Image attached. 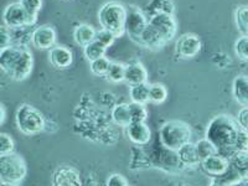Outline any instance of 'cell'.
<instances>
[{"label":"cell","instance_id":"obj_1","mask_svg":"<svg viewBox=\"0 0 248 186\" xmlns=\"http://www.w3.org/2000/svg\"><path fill=\"white\" fill-rule=\"evenodd\" d=\"M240 128L236 121L227 114H218L210 121L206 128L205 139L216 148L217 154L233 152V143L236 134Z\"/></svg>","mask_w":248,"mask_h":186},{"label":"cell","instance_id":"obj_2","mask_svg":"<svg viewBox=\"0 0 248 186\" xmlns=\"http://www.w3.org/2000/svg\"><path fill=\"white\" fill-rule=\"evenodd\" d=\"M127 8L118 1H109L99 9L98 21L102 29L108 30L114 36L121 37L125 32L124 23H125Z\"/></svg>","mask_w":248,"mask_h":186},{"label":"cell","instance_id":"obj_3","mask_svg":"<svg viewBox=\"0 0 248 186\" xmlns=\"http://www.w3.org/2000/svg\"><path fill=\"white\" fill-rule=\"evenodd\" d=\"M191 129L181 121H169L161 125L160 140L164 148L170 152H176L184 144L191 140Z\"/></svg>","mask_w":248,"mask_h":186},{"label":"cell","instance_id":"obj_4","mask_svg":"<svg viewBox=\"0 0 248 186\" xmlns=\"http://www.w3.org/2000/svg\"><path fill=\"white\" fill-rule=\"evenodd\" d=\"M15 123L25 136H35L45 129L46 121L43 113L30 105H21L15 114Z\"/></svg>","mask_w":248,"mask_h":186},{"label":"cell","instance_id":"obj_5","mask_svg":"<svg viewBox=\"0 0 248 186\" xmlns=\"http://www.w3.org/2000/svg\"><path fill=\"white\" fill-rule=\"evenodd\" d=\"M28 168L26 163L16 153L0 156V180L17 185L25 179Z\"/></svg>","mask_w":248,"mask_h":186},{"label":"cell","instance_id":"obj_6","mask_svg":"<svg viewBox=\"0 0 248 186\" xmlns=\"http://www.w3.org/2000/svg\"><path fill=\"white\" fill-rule=\"evenodd\" d=\"M3 20L6 28L17 30L25 26H32L36 23L37 17L29 15L19 3H12L4 10Z\"/></svg>","mask_w":248,"mask_h":186},{"label":"cell","instance_id":"obj_7","mask_svg":"<svg viewBox=\"0 0 248 186\" xmlns=\"http://www.w3.org/2000/svg\"><path fill=\"white\" fill-rule=\"evenodd\" d=\"M148 20L143 10L138 8V6L130 5L127 8V14H125V23H124V31L125 34L129 35L132 40H134L136 43H138L139 36L144 31V29L147 28Z\"/></svg>","mask_w":248,"mask_h":186},{"label":"cell","instance_id":"obj_8","mask_svg":"<svg viewBox=\"0 0 248 186\" xmlns=\"http://www.w3.org/2000/svg\"><path fill=\"white\" fill-rule=\"evenodd\" d=\"M148 24L165 40L167 44L174 39L176 30H178V25H176L174 16L170 14H164V13L153 14L148 20Z\"/></svg>","mask_w":248,"mask_h":186},{"label":"cell","instance_id":"obj_9","mask_svg":"<svg viewBox=\"0 0 248 186\" xmlns=\"http://www.w3.org/2000/svg\"><path fill=\"white\" fill-rule=\"evenodd\" d=\"M202 48L200 37L194 34H184L175 43V54L181 59H191Z\"/></svg>","mask_w":248,"mask_h":186},{"label":"cell","instance_id":"obj_10","mask_svg":"<svg viewBox=\"0 0 248 186\" xmlns=\"http://www.w3.org/2000/svg\"><path fill=\"white\" fill-rule=\"evenodd\" d=\"M56 31L48 25H41L31 34V44L39 50H50L56 44Z\"/></svg>","mask_w":248,"mask_h":186},{"label":"cell","instance_id":"obj_11","mask_svg":"<svg viewBox=\"0 0 248 186\" xmlns=\"http://www.w3.org/2000/svg\"><path fill=\"white\" fill-rule=\"evenodd\" d=\"M34 67V59H32V54L30 52L29 48H26L25 46L21 50V54H20L19 60L15 63L14 68L12 70L9 77L13 78L14 81H24L25 78H28L30 76L31 71Z\"/></svg>","mask_w":248,"mask_h":186},{"label":"cell","instance_id":"obj_12","mask_svg":"<svg viewBox=\"0 0 248 186\" xmlns=\"http://www.w3.org/2000/svg\"><path fill=\"white\" fill-rule=\"evenodd\" d=\"M200 165L206 174L216 179L222 176L227 171V169L230 167V161L226 156L216 153V154L211 155L209 158L201 160Z\"/></svg>","mask_w":248,"mask_h":186},{"label":"cell","instance_id":"obj_13","mask_svg":"<svg viewBox=\"0 0 248 186\" xmlns=\"http://www.w3.org/2000/svg\"><path fill=\"white\" fill-rule=\"evenodd\" d=\"M52 186H82L81 176L74 168L61 167L55 172Z\"/></svg>","mask_w":248,"mask_h":186},{"label":"cell","instance_id":"obj_14","mask_svg":"<svg viewBox=\"0 0 248 186\" xmlns=\"http://www.w3.org/2000/svg\"><path fill=\"white\" fill-rule=\"evenodd\" d=\"M124 82L129 86L139 85V83H147L148 72L140 62L133 61L125 65L124 71Z\"/></svg>","mask_w":248,"mask_h":186},{"label":"cell","instance_id":"obj_15","mask_svg":"<svg viewBox=\"0 0 248 186\" xmlns=\"http://www.w3.org/2000/svg\"><path fill=\"white\" fill-rule=\"evenodd\" d=\"M48 61L56 68H67L74 62V54L70 48L65 46H56L50 48L48 52Z\"/></svg>","mask_w":248,"mask_h":186},{"label":"cell","instance_id":"obj_16","mask_svg":"<svg viewBox=\"0 0 248 186\" xmlns=\"http://www.w3.org/2000/svg\"><path fill=\"white\" fill-rule=\"evenodd\" d=\"M125 129H127L128 139L137 145H145L152 139V132L145 122L130 123Z\"/></svg>","mask_w":248,"mask_h":186},{"label":"cell","instance_id":"obj_17","mask_svg":"<svg viewBox=\"0 0 248 186\" xmlns=\"http://www.w3.org/2000/svg\"><path fill=\"white\" fill-rule=\"evenodd\" d=\"M23 47L24 46L21 45H10L3 50H0V70L5 72L8 76L19 60Z\"/></svg>","mask_w":248,"mask_h":186},{"label":"cell","instance_id":"obj_18","mask_svg":"<svg viewBox=\"0 0 248 186\" xmlns=\"http://www.w3.org/2000/svg\"><path fill=\"white\" fill-rule=\"evenodd\" d=\"M138 44H140L144 47L150 48V50H159V48L164 47L167 45L165 40L160 36V35L148 24L147 28L144 29L141 35L138 39Z\"/></svg>","mask_w":248,"mask_h":186},{"label":"cell","instance_id":"obj_19","mask_svg":"<svg viewBox=\"0 0 248 186\" xmlns=\"http://www.w3.org/2000/svg\"><path fill=\"white\" fill-rule=\"evenodd\" d=\"M232 96L234 101L242 107H247L248 103V77L240 75L232 82Z\"/></svg>","mask_w":248,"mask_h":186},{"label":"cell","instance_id":"obj_20","mask_svg":"<svg viewBox=\"0 0 248 186\" xmlns=\"http://www.w3.org/2000/svg\"><path fill=\"white\" fill-rule=\"evenodd\" d=\"M175 153H176L178 160L180 161V164H183L184 167H195V165L200 164V159H199V155L196 153L195 144L191 141L184 144L183 147L179 148Z\"/></svg>","mask_w":248,"mask_h":186},{"label":"cell","instance_id":"obj_21","mask_svg":"<svg viewBox=\"0 0 248 186\" xmlns=\"http://www.w3.org/2000/svg\"><path fill=\"white\" fill-rule=\"evenodd\" d=\"M94 35H96V30L93 26L88 24H79L75 28L74 40L77 45L85 47L86 45L94 41Z\"/></svg>","mask_w":248,"mask_h":186},{"label":"cell","instance_id":"obj_22","mask_svg":"<svg viewBox=\"0 0 248 186\" xmlns=\"http://www.w3.org/2000/svg\"><path fill=\"white\" fill-rule=\"evenodd\" d=\"M129 97L134 103H139V105L149 103V85L139 83V85L130 86Z\"/></svg>","mask_w":248,"mask_h":186},{"label":"cell","instance_id":"obj_23","mask_svg":"<svg viewBox=\"0 0 248 186\" xmlns=\"http://www.w3.org/2000/svg\"><path fill=\"white\" fill-rule=\"evenodd\" d=\"M112 119L119 127L127 128L130 124L128 103H119V105L114 106V108L112 109Z\"/></svg>","mask_w":248,"mask_h":186},{"label":"cell","instance_id":"obj_24","mask_svg":"<svg viewBox=\"0 0 248 186\" xmlns=\"http://www.w3.org/2000/svg\"><path fill=\"white\" fill-rule=\"evenodd\" d=\"M230 165L242 178H247V152H234L232 154Z\"/></svg>","mask_w":248,"mask_h":186},{"label":"cell","instance_id":"obj_25","mask_svg":"<svg viewBox=\"0 0 248 186\" xmlns=\"http://www.w3.org/2000/svg\"><path fill=\"white\" fill-rule=\"evenodd\" d=\"M124 71H125V65L121 62H110L105 77L112 83H122L124 81Z\"/></svg>","mask_w":248,"mask_h":186},{"label":"cell","instance_id":"obj_26","mask_svg":"<svg viewBox=\"0 0 248 186\" xmlns=\"http://www.w3.org/2000/svg\"><path fill=\"white\" fill-rule=\"evenodd\" d=\"M168 98L167 87L161 83L149 85V102L154 105H161Z\"/></svg>","mask_w":248,"mask_h":186},{"label":"cell","instance_id":"obj_27","mask_svg":"<svg viewBox=\"0 0 248 186\" xmlns=\"http://www.w3.org/2000/svg\"><path fill=\"white\" fill-rule=\"evenodd\" d=\"M128 109H129L130 123H141V122L147 121L148 110L145 108V105L130 102L128 103Z\"/></svg>","mask_w":248,"mask_h":186},{"label":"cell","instance_id":"obj_28","mask_svg":"<svg viewBox=\"0 0 248 186\" xmlns=\"http://www.w3.org/2000/svg\"><path fill=\"white\" fill-rule=\"evenodd\" d=\"M234 23L237 29L242 35H247L248 32V6L240 5L234 12Z\"/></svg>","mask_w":248,"mask_h":186},{"label":"cell","instance_id":"obj_29","mask_svg":"<svg viewBox=\"0 0 248 186\" xmlns=\"http://www.w3.org/2000/svg\"><path fill=\"white\" fill-rule=\"evenodd\" d=\"M175 5L172 0H152L149 4V12L153 14L164 13V14H174Z\"/></svg>","mask_w":248,"mask_h":186},{"label":"cell","instance_id":"obj_30","mask_svg":"<svg viewBox=\"0 0 248 186\" xmlns=\"http://www.w3.org/2000/svg\"><path fill=\"white\" fill-rule=\"evenodd\" d=\"M106 50L107 48L103 47L101 44H98L97 41H92V43H90L83 47V54H85V57L88 61L92 62L94 60L99 59V57L105 56Z\"/></svg>","mask_w":248,"mask_h":186},{"label":"cell","instance_id":"obj_31","mask_svg":"<svg viewBox=\"0 0 248 186\" xmlns=\"http://www.w3.org/2000/svg\"><path fill=\"white\" fill-rule=\"evenodd\" d=\"M195 148H196V153H198L200 161L206 158H209V156H211V155L216 154L217 153L216 148L205 138L200 139L198 143H195Z\"/></svg>","mask_w":248,"mask_h":186},{"label":"cell","instance_id":"obj_32","mask_svg":"<svg viewBox=\"0 0 248 186\" xmlns=\"http://www.w3.org/2000/svg\"><path fill=\"white\" fill-rule=\"evenodd\" d=\"M110 65V61L107 59L106 56L103 57H99V59L94 60L90 63V68H91V72L93 75H96V76H106L107 74L108 67Z\"/></svg>","mask_w":248,"mask_h":186},{"label":"cell","instance_id":"obj_33","mask_svg":"<svg viewBox=\"0 0 248 186\" xmlns=\"http://www.w3.org/2000/svg\"><path fill=\"white\" fill-rule=\"evenodd\" d=\"M15 152V141L6 133H0V156Z\"/></svg>","mask_w":248,"mask_h":186},{"label":"cell","instance_id":"obj_34","mask_svg":"<svg viewBox=\"0 0 248 186\" xmlns=\"http://www.w3.org/2000/svg\"><path fill=\"white\" fill-rule=\"evenodd\" d=\"M234 54L242 61H247L248 60V36L247 35H242L240 39L234 43Z\"/></svg>","mask_w":248,"mask_h":186},{"label":"cell","instance_id":"obj_35","mask_svg":"<svg viewBox=\"0 0 248 186\" xmlns=\"http://www.w3.org/2000/svg\"><path fill=\"white\" fill-rule=\"evenodd\" d=\"M19 4L31 16L37 17V14L43 9V0H20Z\"/></svg>","mask_w":248,"mask_h":186},{"label":"cell","instance_id":"obj_36","mask_svg":"<svg viewBox=\"0 0 248 186\" xmlns=\"http://www.w3.org/2000/svg\"><path fill=\"white\" fill-rule=\"evenodd\" d=\"M114 40H116V36L109 32L108 30H105V29H101V30H96V35H94V41H97L98 44H101L103 47L108 48L109 46H112L114 44Z\"/></svg>","mask_w":248,"mask_h":186},{"label":"cell","instance_id":"obj_37","mask_svg":"<svg viewBox=\"0 0 248 186\" xmlns=\"http://www.w3.org/2000/svg\"><path fill=\"white\" fill-rule=\"evenodd\" d=\"M248 148V134L247 130L238 129L234 138L233 150L234 152H247Z\"/></svg>","mask_w":248,"mask_h":186},{"label":"cell","instance_id":"obj_38","mask_svg":"<svg viewBox=\"0 0 248 186\" xmlns=\"http://www.w3.org/2000/svg\"><path fill=\"white\" fill-rule=\"evenodd\" d=\"M236 124H237V127L240 128V129L247 130L248 128V108L247 107H242V109L238 112V114H237Z\"/></svg>","mask_w":248,"mask_h":186},{"label":"cell","instance_id":"obj_39","mask_svg":"<svg viewBox=\"0 0 248 186\" xmlns=\"http://www.w3.org/2000/svg\"><path fill=\"white\" fill-rule=\"evenodd\" d=\"M13 45L12 44V35L9 32L6 26H0V50Z\"/></svg>","mask_w":248,"mask_h":186},{"label":"cell","instance_id":"obj_40","mask_svg":"<svg viewBox=\"0 0 248 186\" xmlns=\"http://www.w3.org/2000/svg\"><path fill=\"white\" fill-rule=\"evenodd\" d=\"M106 186H128L127 179L124 178L121 174H112L109 175V178L107 179Z\"/></svg>","mask_w":248,"mask_h":186},{"label":"cell","instance_id":"obj_41","mask_svg":"<svg viewBox=\"0 0 248 186\" xmlns=\"http://www.w3.org/2000/svg\"><path fill=\"white\" fill-rule=\"evenodd\" d=\"M6 118V113H5V108L3 107V106L0 105V125L4 123V121H5Z\"/></svg>","mask_w":248,"mask_h":186},{"label":"cell","instance_id":"obj_42","mask_svg":"<svg viewBox=\"0 0 248 186\" xmlns=\"http://www.w3.org/2000/svg\"><path fill=\"white\" fill-rule=\"evenodd\" d=\"M229 186H248V184H247V178L241 179V180L236 181V183L231 184V185H229Z\"/></svg>","mask_w":248,"mask_h":186},{"label":"cell","instance_id":"obj_43","mask_svg":"<svg viewBox=\"0 0 248 186\" xmlns=\"http://www.w3.org/2000/svg\"><path fill=\"white\" fill-rule=\"evenodd\" d=\"M210 186H229V185H226V184L221 183V181H218L217 179H215V180H212V183L210 184Z\"/></svg>","mask_w":248,"mask_h":186},{"label":"cell","instance_id":"obj_44","mask_svg":"<svg viewBox=\"0 0 248 186\" xmlns=\"http://www.w3.org/2000/svg\"><path fill=\"white\" fill-rule=\"evenodd\" d=\"M0 186H17V185H14V184H9V183H0Z\"/></svg>","mask_w":248,"mask_h":186},{"label":"cell","instance_id":"obj_45","mask_svg":"<svg viewBox=\"0 0 248 186\" xmlns=\"http://www.w3.org/2000/svg\"><path fill=\"white\" fill-rule=\"evenodd\" d=\"M0 183H1V180H0Z\"/></svg>","mask_w":248,"mask_h":186},{"label":"cell","instance_id":"obj_46","mask_svg":"<svg viewBox=\"0 0 248 186\" xmlns=\"http://www.w3.org/2000/svg\"><path fill=\"white\" fill-rule=\"evenodd\" d=\"M128 186H129V185H128Z\"/></svg>","mask_w":248,"mask_h":186}]
</instances>
